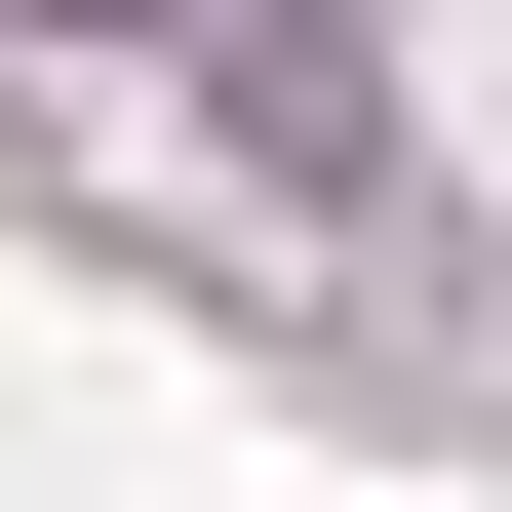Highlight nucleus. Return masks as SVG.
<instances>
[{"mask_svg":"<svg viewBox=\"0 0 512 512\" xmlns=\"http://www.w3.org/2000/svg\"><path fill=\"white\" fill-rule=\"evenodd\" d=\"M40 40H79V0H40Z\"/></svg>","mask_w":512,"mask_h":512,"instance_id":"f257e3e1","label":"nucleus"}]
</instances>
